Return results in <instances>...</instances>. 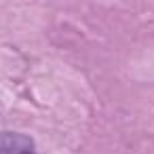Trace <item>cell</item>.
<instances>
[{
	"instance_id": "6da1fadb",
	"label": "cell",
	"mask_w": 154,
	"mask_h": 154,
	"mask_svg": "<svg viewBox=\"0 0 154 154\" xmlns=\"http://www.w3.org/2000/svg\"><path fill=\"white\" fill-rule=\"evenodd\" d=\"M0 154H38V150L30 135L2 131L0 133Z\"/></svg>"
}]
</instances>
